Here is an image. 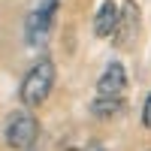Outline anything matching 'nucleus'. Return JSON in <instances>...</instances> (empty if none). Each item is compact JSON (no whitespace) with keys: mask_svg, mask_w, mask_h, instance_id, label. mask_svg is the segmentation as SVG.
Instances as JSON below:
<instances>
[{"mask_svg":"<svg viewBox=\"0 0 151 151\" xmlns=\"http://www.w3.org/2000/svg\"><path fill=\"white\" fill-rule=\"evenodd\" d=\"M55 79H58L55 60L52 58H40L27 73H24V79L18 85V97H21L24 109L42 106L45 100H48V94H52V88H55Z\"/></svg>","mask_w":151,"mask_h":151,"instance_id":"nucleus-1","label":"nucleus"},{"mask_svg":"<svg viewBox=\"0 0 151 151\" xmlns=\"http://www.w3.org/2000/svg\"><path fill=\"white\" fill-rule=\"evenodd\" d=\"M142 127L151 130V94L145 97V103H142Z\"/></svg>","mask_w":151,"mask_h":151,"instance_id":"nucleus-8","label":"nucleus"},{"mask_svg":"<svg viewBox=\"0 0 151 151\" xmlns=\"http://www.w3.org/2000/svg\"><path fill=\"white\" fill-rule=\"evenodd\" d=\"M139 3L136 0H124V6L118 9V24H115V33H112V40H115L118 48H133V42L139 40Z\"/></svg>","mask_w":151,"mask_h":151,"instance_id":"nucleus-4","label":"nucleus"},{"mask_svg":"<svg viewBox=\"0 0 151 151\" xmlns=\"http://www.w3.org/2000/svg\"><path fill=\"white\" fill-rule=\"evenodd\" d=\"M36 136H40V121H36L33 109H15L9 112V118L3 121V139L9 148L15 151H27Z\"/></svg>","mask_w":151,"mask_h":151,"instance_id":"nucleus-2","label":"nucleus"},{"mask_svg":"<svg viewBox=\"0 0 151 151\" xmlns=\"http://www.w3.org/2000/svg\"><path fill=\"white\" fill-rule=\"evenodd\" d=\"M58 6H60V0H40V3L30 9L27 21H24V42L30 48H42L48 42V36L55 30Z\"/></svg>","mask_w":151,"mask_h":151,"instance_id":"nucleus-3","label":"nucleus"},{"mask_svg":"<svg viewBox=\"0 0 151 151\" xmlns=\"http://www.w3.org/2000/svg\"><path fill=\"white\" fill-rule=\"evenodd\" d=\"M121 112H124V97H94L91 100V115L100 121L118 118Z\"/></svg>","mask_w":151,"mask_h":151,"instance_id":"nucleus-7","label":"nucleus"},{"mask_svg":"<svg viewBox=\"0 0 151 151\" xmlns=\"http://www.w3.org/2000/svg\"><path fill=\"white\" fill-rule=\"evenodd\" d=\"M124 94H127V70L124 64L112 60L97 79V97H124Z\"/></svg>","mask_w":151,"mask_h":151,"instance_id":"nucleus-5","label":"nucleus"},{"mask_svg":"<svg viewBox=\"0 0 151 151\" xmlns=\"http://www.w3.org/2000/svg\"><path fill=\"white\" fill-rule=\"evenodd\" d=\"M115 24H118V6L112 0H103L97 15H94V36H100V40L112 36L115 33Z\"/></svg>","mask_w":151,"mask_h":151,"instance_id":"nucleus-6","label":"nucleus"},{"mask_svg":"<svg viewBox=\"0 0 151 151\" xmlns=\"http://www.w3.org/2000/svg\"><path fill=\"white\" fill-rule=\"evenodd\" d=\"M85 151H106V148H103V142H97V139H91V142L85 145Z\"/></svg>","mask_w":151,"mask_h":151,"instance_id":"nucleus-9","label":"nucleus"}]
</instances>
